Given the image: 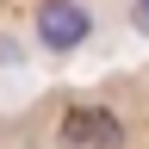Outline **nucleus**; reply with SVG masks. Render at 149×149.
<instances>
[{"instance_id":"nucleus-1","label":"nucleus","mask_w":149,"mask_h":149,"mask_svg":"<svg viewBox=\"0 0 149 149\" xmlns=\"http://www.w3.org/2000/svg\"><path fill=\"white\" fill-rule=\"evenodd\" d=\"M56 149H124V118L112 106H68L56 124Z\"/></svg>"},{"instance_id":"nucleus-2","label":"nucleus","mask_w":149,"mask_h":149,"mask_svg":"<svg viewBox=\"0 0 149 149\" xmlns=\"http://www.w3.org/2000/svg\"><path fill=\"white\" fill-rule=\"evenodd\" d=\"M87 31H93V13L87 6H68V0L37 6V44L44 50H74V44H87Z\"/></svg>"},{"instance_id":"nucleus-3","label":"nucleus","mask_w":149,"mask_h":149,"mask_svg":"<svg viewBox=\"0 0 149 149\" xmlns=\"http://www.w3.org/2000/svg\"><path fill=\"white\" fill-rule=\"evenodd\" d=\"M130 19H137V25L149 31V0H137V13H130Z\"/></svg>"}]
</instances>
